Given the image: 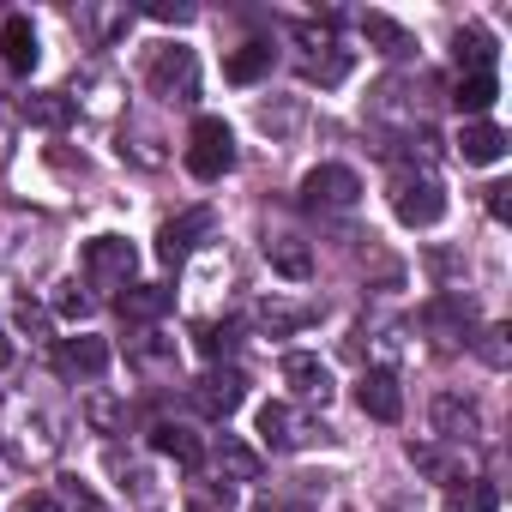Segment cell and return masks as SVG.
Segmentation results:
<instances>
[{
  "label": "cell",
  "instance_id": "f1b7e54d",
  "mask_svg": "<svg viewBox=\"0 0 512 512\" xmlns=\"http://www.w3.org/2000/svg\"><path fill=\"white\" fill-rule=\"evenodd\" d=\"M260 326H266V332H296V326H308V308H284V302H266V308H260Z\"/></svg>",
  "mask_w": 512,
  "mask_h": 512
},
{
  "label": "cell",
  "instance_id": "d4e9b609",
  "mask_svg": "<svg viewBox=\"0 0 512 512\" xmlns=\"http://www.w3.org/2000/svg\"><path fill=\"white\" fill-rule=\"evenodd\" d=\"M217 470H223L229 482H260V452L241 446L235 434H223V440H217Z\"/></svg>",
  "mask_w": 512,
  "mask_h": 512
},
{
  "label": "cell",
  "instance_id": "8992f818",
  "mask_svg": "<svg viewBox=\"0 0 512 512\" xmlns=\"http://www.w3.org/2000/svg\"><path fill=\"white\" fill-rule=\"evenodd\" d=\"M356 199H362V181L344 163H320V169L302 175V205L308 211H350Z\"/></svg>",
  "mask_w": 512,
  "mask_h": 512
},
{
  "label": "cell",
  "instance_id": "7a4b0ae2",
  "mask_svg": "<svg viewBox=\"0 0 512 512\" xmlns=\"http://www.w3.org/2000/svg\"><path fill=\"white\" fill-rule=\"evenodd\" d=\"M187 169L199 181H223L235 169V133H229V121H217V115L193 121V133H187Z\"/></svg>",
  "mask_w": 512,
  "mask_h": 512
},
{
  "label": "cell",
  "instance_id": "ba28073f",
  "mask_svg": "<svg viewBox=\"0 0 512 512\" xmlns=\"http://www.w3.org/2000/svg\"><path fill=\"white\" fill-rule=\"evenodd\" d=\"M434 79H386L380 91H374V121H404V127H416L422 115H428V103L416 97V91H428Z\"/></svg>",
  "mask_w": 512,
  "mask_h": 512
},
{
  "label": "cell",
  "instance_id": "d6a6232c",
  "mask_svg": "<svg viewBox=\"0 0 512 512\" xmlns=\"http://www.w3.org/2000/svg\"><path fill=\"white\" fill-rule=\"evenodd\" d=\"M55 308H61V320H85V314H91V296H85L79 284H67V290L55 296Z\"/></svg>",
  "mask_w": 512,
  "mask_h": 512
},
{
  "label": "cell",
  "instance_id": "cb8c5ba5",
  "mask_svg": "<svg viewBox=\"0 0 512 512\" xmlns=\"http://www.w3.org/2000/svg\"><path fill=\"white\" fill-rule=\"evenodd\" d=\"M19 115H25L31 127H67V121H73V103H67L61 91H31V97H19Z\"/></svg>",
  "mask_w": 512,
  "mask_h": 512
},
{
  "label": "cell",
  "instance_id": "7402d4cb",
  "mask_svg": "<svg viewBox=\"0 0 512 512\" xmlns=\"http://www.w3.org/2000/svg\"><path fill=\"white\" fill-rule=\"evenodd\" d=\"M266 73H272V43H247V49H235L223 61V79L229 85H253V79H266Z\"/></svg>",
  "mask_w": 512,
  "mask_h": 512
},
{
  "label": "cell",
  "instance_id": "83f0119b",
  "mask_svg": "<svg viewBox=\"0 0 512 512\" xmlns=\"http://www.w3.org/2000/svg\"><path fill=\"white\" fill-rule=\"evenodd\" d=\"M193 338H199L205 356H229V350H235V326H229V320H223V326L205 320V326H193Z\"/></svg>",
  "mask_w": 512,
  "mask_h": 512
},
{
  "label": "cell",
  "instance_id": "6da1fadb",
  "mask_svg": "<svg viewBox=\"0 0 512 512\" xmlns=\"http://www.w3.org/2000/svg\"><path fill=\"white\" fill-rule=\"evenodd\" d=\"M133 278H139V253H133V241H121V235H97V241H85V284L91 290H133Z\"/></svg>",
  "mask_w": 512,
  "mask_h": 512
},
{
  "label": "cell",
  "instance_id": "8d00e7d4",
  "mask_svg": "<svg viewBox=\"0 0 512 512\" xmlns=\"http://www.w3.org/2000/svg\"><path fill=\"white\" fill-rule=\"evenodd\" d=\"M253 512H290V500L284 494H260V500H253Z\"/></svg>",
  "mask_w": 512,
  "mask_h": 512
},
{
  "label": "cell",
  "instance_id": "74e56055",
  "mask_svg": "<svg viewBox=\"0 0 512 512\" xmlns=\"http://www.w3.org/2000/svg\"><path fill=\"white\" fill-rule=\"evenodd\" d=\"M13 362V344H7V332H0V368H7Z\"/></svg>",
  "mask_w": 512,
  "mask_h": 512
},
{
  "label": "cell",
  "instance_id": "e0dca14e",
  "mask_svg": "<svg viewBox=\"0 0 512 512\" xmlns=\"http://www.w3.org/2000/svg\"><path fill=\"white\" fill-rule=\"evenodd\" d=\"M0 61H7L13 73H31L37 67V31H31V19H7L0 25Z\"/></svg>",
  "mask_w": 512,
  "mask_h": 512
},
{
  "label": "cell",
  "instance_id": "4dcf8cb0",
  "mask_svg": "<svg viewBox=\"0 0 512 512\" xmlns=\"http://www.w3.org/2000/svg\"><path fill=\"white\" fill-rule=\"evenodd\" d=\"M85 416H91V422L109 434V428H115V416H121V404H115L109 392H91V398H85Z\"/></svg>",
  "mask_w": 512,
  "mask_h": 512
},
{
  "label": "cell",
  "instance_id": "30bf717a",
  "mask_svg": "<svg viewBox=\"0 0 512 512\" xmlns=\"http://www.w3.org/2000/svg\"><path fill=\"white\" fill-rule=\"evenodd\" d=\"M55 368H61L67 380H97V374L109 368V344H103V338H91V332H79V338H61V350H55Z\"/></svg>",
  "mask_w": 512,
  "mask_h": 512
},
{
  "label": "cell",
  "instance_id": "ac0fdd59",
  "mask_svg": "<svg viewBox=\"0 0 512 512\" xmlns=\"http://www.w3.org/2000/svg\"><path fill=\"white\" fill-rule=\"evenodd\" d=\"M434 428L446 440H476L482 434V410L476 404H458V398H434Z\"/></svg>",
  "mask_w": 512,
  "mask_h": 512
},
{
  "label": "cell",
  "instance_id": "4fadbf2b",
  "mask_svg": "<svg viewBox=\"0 0 512 512\" xmlns=\"http://www.w3.org/2000/svg\"><path fill=\"white\" fill-rule=\"evenodd\" d=\"M284 380H290L296 398H308V404H326V398H332V368H326L320 356H308V350L284 356Z\"/></svg>",
  "mask_w": 512,
  "mask_h": 512
},
{
  "label": "cell",
  "instance_id": "52a82bcc",
  "mask_svg": "<svg viewBox=\"0 0 512 512\" xmlns=\"http://www.w3.org/2000/svg\"><path fill=\"white\" fill-rule=\"evenodd\" d=\"M241 398H247L241 368H211V374H199V380H193V410H199V416H211V422L235 416V410H241Z\"/></svg>",
  "mask_w": 512,
  "mask_h": 512
},
{
  "label": "cell",
  "instance_id": "603a6c76",
  "mask_svg": "<svg viewBox=\"0 0 512 512\" xmlns=\"http://www.w3.org/2000/svg\"><path fill=\"white\" fill-rule=\"evenodd\" d=\"M452 49H458V67H464V73H494V37H488L482 25H464V31L452 37Z\"/></svg>",
  "mask_w": 512,
  "mask_h": 512
},
{
  "label": "cell",
  "instance_id": "1f68e13d",
  "mask_svg": "<svg viewBox=\"0 0 512 512\" xmlns=\"http://www.w3.org/2000/svg\"><path fill=\"white\" fill-rule=\"evenodd\" d=\"M187 512H229V488H223V494H211V488L187 482Z\"/></svg>",
  "mask_w": 512,
  "mask_h": 512
},
{
  "label": "cell",
  "instance_id": "5b68a950",
  "mask_svg": "<svg viewBox=\"0 0 512 512\" xmlns=\"http://www.w3.org/2000/svg\"><path fill=\"white\" fill-rule=\"evenodd\" d=\"M7 446H13V458H31V464H43V458H55L61 452V422L43 410V404H19L13 410V422H7Z\"/></svg>",
  "mask_w": 512,
  "mask_h": 512
},
{
  "label": "cell",
  "instance_id": "9c48e42d",
  "mask_svg": "<svg viewBox=\"0 0 512 512\" xmlns=\"http://www.w3.org/2000/svg\"><path fill=\"white\" fill-rule=\"evenodd\" d=\"M199 235H211V211H181V217H169V223L157 229V260H163V266L193 260Z\"/></svg>",
  "mask_w": 512,
  "mask_h": 512
},
{
  "label": "cell",
  "instance_id": "d6986e66",
  "mask_svg": "<svg viewBox=\"0 0 512 512\" xmlns=\"http://www.w3.org/2000/svg\"><path fill=\"white\" fill-rule=\"evenodd\" d=\"M494 97H500V79H494V73H464L458 91H452V103H458L470 121H482V115L494 109Z\"/></svg>",
  "mask_w": 512,
  "mask_h": 512
},
{
  "label": "cell",
  "instance_id": "ffe728a7",
  "mask_svg": "<svg viewBox=\"0 0 512 512\" xmlns=\"http://www.w3.org/2000/svg\"><path fill=\"white\" fill-rule=\"evenodd\" d=\"M169 302H175V296H169L163 284H133V290H121V296H115V308H121L127 320H163V314H169Z\"/></svg>",
  "mask_w": 512,
  "mask_h": 512
},
{
  "label": "cell",
  "instance_id": "3957f363",
  "mask_svg": "<svg viewBox=\"0 0 512 512\" xmlns=\"http://www.w3.org/2000/svg\"><path fill=\"white\" fill-rule=\"evenodd\" d=\"M392 211L404 229H434L446 217V187L422 169V175H398L392 181Z\"/></svg>",
  "mask_w": 512,
  "mask_h": 512
},
{
  "label": "cell",
  "instance_id": "5bb4252c",
  "mask_svg": "<svg viewBox=\"0 0 512 512\" xmlns=\"http://www.w3.org/2000/svg\"><path fill=\"white\" fill-rule=\"evenodd\" d=\"M308 434L314 428H302V416L290 404H260V440L272 452H296V446H308Z\"/></svg>",
  "mask_w": 512,
  "mask_h": 512
},
{
  "label": "cell",
  "instance_id": "7c38bea8",
  "mask_svg": "<svg viewBox=\"0 0 512 512\" xmlns=\"http://www.w3.org/2000/svg\"><path fill=\"white\" fill-rule=\"evenodd\" d=\"M266 260H272V272L278 278H290V284H308L314 278V247L302 241V235H266Z\"/></svg>",
  "mask_w": 512,
  "mask_h": 512
},
{
  "label": "cell",
  "instance_id": "2e32d148",
  "mask_svg": "<svg viewBox=\"0 0 512 512\" xmlns=\"http://www.w3.org/2000/svg\"><path fill=\"white\" fill-rule=\"evenodd\" d=\"M458 157L464 163H500L506 157V133L494 127V121H464V133H458Z\"/></svg>",
  "mask_w": 512,
  "mask_h": 512
},
{
  "label": "cell",
  "instance_id": "9a60e30c",
  "mask_svg": "<svg viewBox=\"0 0 512 512\" xmlns=\"http://www.w3.org/2000/svg\"><path fill=\"white\" fill-rule=\"evenodd\" d=\"M422 320H428V332L440 338V350H458V338L470 332V302H464V296H440V302H428ZM464 344H470V338H464Z\"/></svg>",
  "mask_w": 512,
  "mask_h": 512
},
{
  "label": "cell",
  "instance_id": "4316f807",
  "mask_svg": "<svg viewBox=\"0 0 512 512\" xmlns=\"http://www.w3.org/2000/svg\"><path fill=\"white\" fill-rule=\"evenodd\" d=\"M440 512H500V494H494L488 482H464L458 494H446Z\"/></svg>",
  "mask_w": 512,
  "mask_h": 512
},
{
  "label": "cell",
  "instance_id": "8fae6325",
  "mask_svg": "<svg viewBox=\"0 0 512 512\" xmlns=\"http://www.w3.org/2000/svg\"><path fill=\"white\" fill-rule=\"evenodd\" d=\"M356 404H362L374 422H398V416H404L398 374H392V368H368V374H362V386H356Z\"/></svg>",
  "mask_w": 512,
  "mask_h": 512
},
{
  "label": "cell",
  "instance_id": "836d02e7",
  "mask_svg": "<svg viewBox=\"0 0 512 512\" xmlns=\"http://www.w3.org/2000/svg\"><path fill=\"white\" fill-rule=\"evenodd\" d=\"M488 217H494V223H512V187H506V181L488 187Z\"/></svg>",
  "mask_w": 512,
  "mask_h": 512
},
{
  "label": "cell",
  "instance_id": "277c9868",
  "mask_svg": "<svg viewBox=\"0 0 512 512\" xmlns=\"http://www.w3.org/2000/svg\"><path fill=\"white\" fill-rule=\"evenodd\" d=\"M145 85H151L157 97H169V103H193V97H199V55L181 49V43L157 49L151 67H145Z\"/></svg>",
  "mask_w": 512,
  "mask_h": 512
},
{
  "label": "cell",
  "instance_id": "e575fe53",
  "mask_svg": "<svg viewBox=\"0 0 512 512\" xmlns=\"http://www.w3.org/2000/svg\"><path fill=\"white\" fill-rule=\"evenodd\" d=\"M13 512H61V500H55V494H43V488H31V494H19V500H13Z\"/></svg>",
  "mask_w": 512,
  "mask_h": 512
},
{
  "label": "cell",
  "instance_id": "f546056e",
  "mask_svg": "<svg viewBox=\"0 0 512 512\" xmlns=\"http://www.w3.org/2000/svg\"><path fill=\"white\" fill-rule=\"evenodd\" d=\"M476 356H482L488 368H506V362H512V350H506V326H488V332L476 338Z\"/></svg>",
  "mask_w": 512,
  "mask_h": 512
},
{
  "label": "cell",
  "instance_id": "44dd1931",
  "mask_svg": "<svg viewBox=\"0 0 512 512\" xmlns=\"http://www.w3.org/2000/svg\"><path fill=\"white\" fill-rule=\"evenodd\" d=\"M151 446H157V452H169V458H175V464H187V470L205 458L199 434H193V428H181V422H157V428H151Z\"/></svg>",
  "mask_w": 512,
  "mask_h": 512
},
{
  "label": "cell",
  "instance_id": "484cf974",
  "mask_svg": "<svg viewBox=\"0 0 512 512\" xmlns=\"http://www.w3.org/2000/svg\"><path fill=\"white\" fill-rule=\"evenodd\" d=\"M362 37H368V43H380V55H392V61H398V55H410V31H404V25H392L386 13H368V19H362Z\"/></svg>",
  "mask_w": 512,
  "mask_h": 512
},
{
  "label": "cell",
  "instance_id": "d590c367",
  "mask_svg": "<svg viewBox=\"0 0 512 512\" xmlns=\"http://www.w3.org/2000/svg\"><path fill=\"white\" fill-rule=\"evenodd\" d=\"M151 19H157V25H193V7H181V0L169 7V0H157V7H151Z\"/></svg>",
  "mask_w": 512,
  "mask_h": 512
}]
</instances>
